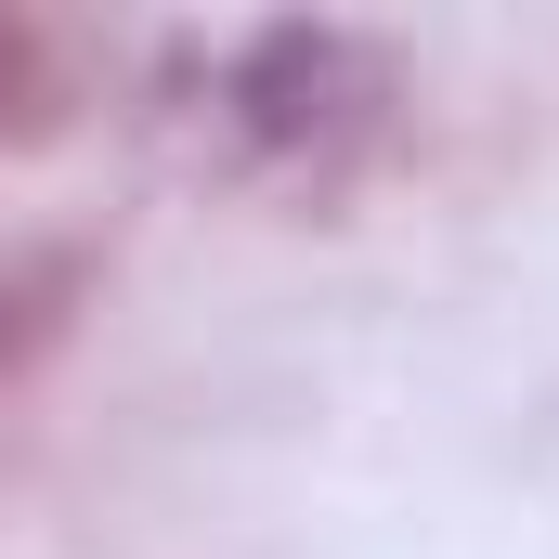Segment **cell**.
I'll use <instances>...</instances> for the list:
<instances>
[{
    "label": "cell",
    "instance_id": "6da1fadb",
    "mask_svg": "<svg viewBox=\"0 0 559 559\" xmlns=\"http://www.w3.org/2000/svg\"><path fill=\"white\" fill-rule=\"evenodd\" d=\"M391 118V52L365 26H248L195 52V131L235 169H338Z\"/></svg>",
    "mask_w": 559,
    "mask_h": 559
},
{
    "label": "cell",
    "instance_id": "7a4b0ae2",
    "mask_svg": "<svg viewBox=\"0 0 559 559\" xmlns=\"http://www.w3.org/2000/svg\"><path fill=\"white\" fill-rule=\"evenodd\" d=\"M66 299H79V261H13V274H0V378L66 325Z\"/></svg>",
    "mask_w": 559,
    "mask_h": 559
},
{
    "label": "cell",
    "instance_id": "3957f363",
    "mask_svg": "<svg viewBox=\"0 0 559 559\" xmlns=\"http://www.w3.org/2000/svg\"><path fill=\"white\" fill-rule=\"evenodd\" d=\"M13 79H26V39L0 26V118H13Z\"/></svg>",
    "mask_w": 559,
    "mask_h": 559
}]
</instances>
